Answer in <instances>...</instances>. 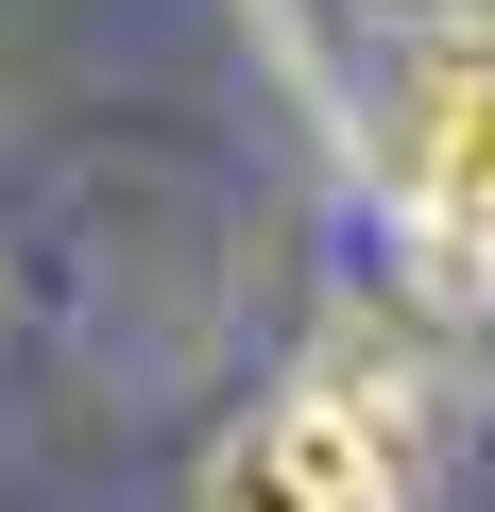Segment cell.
I'll use <instances>...</instances> for the list:
<instances>
[{"label": "cell", "mask_w": 495, "mask_h": 512, "mask_svg": "<svg viewBox=\"0 0 495 512\" xmlns=\"http://www.w3.org/2000/svg\"><path fill=\"white\" fill-rule=\"evenodd\" d=\"M188 512H427V393L393 359H308L205 444Z\"/></svg>", "instance_id": "1"}, {"label": "cell", "mask_w": 495, "mask_h": 512, "mask_svg": "<svg viewBox=\"0 0 495 512\" xmlns=\"http://www.w3.org/2000/svg\"><path fill=\"white\" fill-rule=\"evenodd\" d=\"M376 188H393V222L444 291H495V0H444V18L393 35Z\"/></svg>", "instance_id": "2"}]
</instances>
